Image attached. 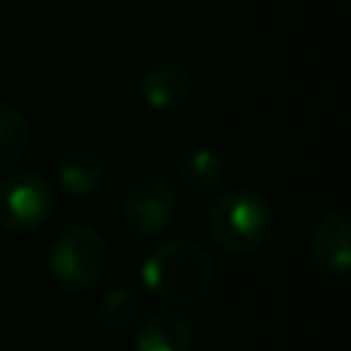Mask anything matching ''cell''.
<instances>
[{
  "instance_id": "ba28073f",
  "label": "cell",
  "mask_w": 351,
  "mask_h": 351,
  "mask_svg": "<svg viewBox=\"0 0 351 351\" xmlns=\"http://www.w3.org/2000/svg\"><path fill=\"white\" fill-rule=\"evenodd\" d=\"M192 324L176 310L151 313L134 335V351H189Z\"/></svg>"
},
{
  "instance_id": "8992f818",
  "label": "cell",
  "mask_w": 351,
  "mask_h": 351,
  "mask_svg": "<svg viewBox=\"0 0 351 351\" xmlns=\"http://www.w3.org/2000/svg\"><path fill=\"white\" fill-rule=\"evenodd\" d=\"M351 219L346 211L324 214L310 230V258L332 277H346L351 266Z\"/></svg>"
},
{
  "instance_id": "3957f363",
  "label": "cell",
  "mask_w": 351,
  "mask_h": 351,
  "mask_svg": "<svg viewBox=\"0 0 351 351\" xmlns=\"http://www.w3.org/2000/svg\"><path fill=\"white\" fill-rule=\"evenodd\" d=\"M110 263L107 241L88 225H69L49 247L47 266L52 280L66 291H85L96 285Z\"/></svg>"
},
{
  "instance_id": "30bf717a",
  "label": "cell",
  "mask_w": 351,
  "mask_h": 351,
  "mask_svg": "<svg viewBox=\"0 0 351 351\" xmlns=\"http://www.w3.org/2000/svg\"><path fill=\"white\" fill-rule=\"evenodd\" d=\"M107 170H104V162L90 154V151H74L69 156H63L60 162V170H58V178L63 184V189L69 195H90L101 186Z\"/></svg>"
},
{
  "instance_id": "9c48e42d",
  "label": "cell",
  "mask_w": 351,
  "mask_h": 351,
  "mask_svg": "<svg viewBox=\"0 0 351 351\" xmlns=\"http://www.w3.org/2000/svg\"><path fill=\"white\" fill-rule=\"evenodd\" d=\"M178 176L184 181V186H189V192L195 195H214L222 186L225 178V165L222 156L211 148H197L192 154H186L178 165Z\"/></svg>"
},
{
  "instance_id": "277c9868",
  "label": "cell",
  "mask_w": 351,
  "mask_h": 351,
  "mask_svg": "<svg viewBox=\"0 0 351 351\" xmlns=\"http://www.w3.org/2000/svg\"><path fill=\"white\" fill-rule=\"evenodd\" d=\"M55 208L52 186L36 173H14L0 181V228L8 233L38 230Z\"/></svg>"
},
{
  "instance_id": "8fae6325",
  "label": "cell",
  "mask_w": 351,
  "mask_h": 351,
  "mask_svg": "<svg viewBox=\"0 0 351 351\" xmlns=\"http://www.w3.org/2000/svg\"><path fill=\"white\" fill-rule=\"evenodd\" d=\"M30 140L27 118L8 101H0V167L14 165Z\"/></svg>"
},
{
  "instance_id": "52a82bcc",
  "label": "cell",
  "mask_w": 351,
  "mask_h": 351,
  "mask_svg": "<svg viewBox=\"0 0 351 351\" xmlns=\"http://www.w3.org/2000/svg\"><path fill=\"white\" fill-rule=\"evenodd\" d=\"M192 93L189 71L176 60H159L140 74V96L151 110H176Z\"/></svg>"
},
{
  "instance_id": "7a4b0ae2",
  "label": "cell",
  "mask_w": 351,
  "mask_h": 351,
  "mask_svg": "<svg viewBox=\"0 0 351 351\" xmlns=\"http://www.w3.org/2000/svg\"><path fill=\"white\" fill-rule=\"evenodd\" d=\"M208 233L225 252L247 255L271 239L274 211L252 189H225L208 208Z\"/></svg>"
},
{
  "instance_id": "5b68a950",
  "label": "cell",
  "mask_w": 351,
  "mask_h": 351,
  "mask_svg": "<svg viewBox=\"0 0 351 351\" xmlns=\"http://www.w3.org/2000/svg\"><path fill=\"white\" fill-rule=\"evenodd\" d=\"M176 208H178V195L173 184L165 178L148 176V178L134 181L132 189L126 192L123 217L132 233L143 239H154L173 225Z\"/></svg>"
},
{
  "instance_id": "7c38bea8",
  "label": "cell",
  "mask_w": 351,
  "mask_h": 351,
  "mask_svg": "<svg viewBox=\"0 0 351 351\" xmlns=\"http://www.w3.org/2000/svg\"><path fill=\"white\" fill-rule=\"evenodd\" d=\"M99 313L110 326H129L137 318V296L126 288H115L104 293Z\"/></svg>"
},
{
  "instance_id": "6da1fadb",
  "label": "cell",
  "mask_w": 351,
  "mask_h": 351,
  "mask_svg": "<svg viewBox=\"0 0 351 351\" xmlns=\"http://www.w3.org/2000/svg\"><path fill=\"white\" fill-rule=\"evenodd\" d=\"M214 282L211 255L192 241H167L143 263V285L162 302L189 304L208 293Z\"/></svg>"
}]
</instances>
